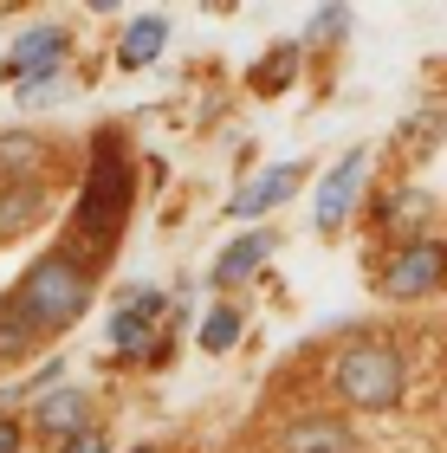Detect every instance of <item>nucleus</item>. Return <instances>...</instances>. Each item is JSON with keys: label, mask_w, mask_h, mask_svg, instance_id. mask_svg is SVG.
I'll return each mask as SVG.
<instances>
[{"label": "nucleus", "mask_w": 447, "mask_h": 453, "mask_svg": "<svg viewBox=\"0 0 447 453\" xmlns=\"http://www.w3.org/2000/svg\"><path fill=\"white\" fill-rule=\"evenodd\" d=\"M130 195H136V169H130V156L117 150V136H104L91 150V175H85V195H78V234L111 246L117 234H124Z\"/></svg>", "instance_id": "1"}, {"label": "nucleus", "mask_w": 447, "mask_h": 453, "mask_svg": "<svg viewBox=\"0 0 447 453\" xmlns=\"http://www.w3.org/2000/svg\"><path fill=\"white\" fill-rule=\"evenodd\" d=\"M7 298L39 324V331H46V324H78L85 304H91V273L72 253H46L39 265H27V279H19Z\"/></svg>", "instance_id": "2"}, {"label": "nucleus", "mask_w": 447, "mask_h": 453, "mask_svg": "<svg viewBox=\"0 0 447 453\" xmlns=\"http://www.w3.org/2000/svg\"><path fill=\"white\" fill-rule=\"evenodd\" d=\"M402 382H409V369H402V357L389 343H351V349H337V363H331V388L351 408H396Z\"/></svg>", "instance_id": "3"}, {"label": "nucleus", "mask_w": 447, "mask_h": 453, "mask_svg": "<svg viewBox=\"0 0 447 453\" xmlns=\"http://www.w3.org/2000/svg\"><path fill=\"white\" fill-rule=\"evenodd\" d=\"M58 65H66V33H58V27H27L7 46V65H0V72H7V85H19L27 97H39Z\"/></svg>", "instance_id": "4"}, {"label": "nucleus", "mask_w": 447, "mask_h": 453, "mask_svg": "<svg viewBox=\"0 0 447 453\" xmlns=\"http://www.w3.org/2000/svg\"><path fill=\"white\" fill-rule=\"evenodd\" d=\"M156 324H162V292L136 285V292H124V298H117V311L104 318V343L117 349V357H150Z\"/></svg>", "instance_id": "5"}, {"label": "nucleus", "mask_w": 447, "mask_h": 453, "mask_svg": "<svg viewBox=\"0 0 447 453\" xmlns=\"http://www.w3.org/2000/svg\"><path fill=\"white\" fill-rule=\"evenodd\" d=\"M441 279H447V246H435V240L402 246V253L382 265V292L389 298H421V292H435Z\"/></svg>", "instance_id": "6"}, {"label": "nucleus", "mask_w": 447, "mask_h": 453, "mask_svg": "<svg viewBox=\"0 0 447 453\" xmlns=\"http://www.w3.org/2000/svg\"><path fill=\"white\" fill-rule=\"evenodd\" d=\"M363 169H370V156H363V150H351V156H343L331 175H324L318 208H312V214H318V226H343V220H351V201H357V188H363Z\"/></svg>", "instance_id": "7"}, {"label": "nucleus", "mask_w": 447, "mask_h": 453, "mask_svg": "<svg viewBox=\"0 0 447 453\" xmlns=\"http://www.w3.org/2000/svg\"><path fill=\"white\" fill-rule=\"evenodd\" d=\"M279 453H357V434L331 415H298L279 434Z\"/></svg>", "instance_id": "8"}, {"label": "nucleus", "mask_w": 447, "mask_h": 453, "mask_svg": "<svg viewBox=\"0 0 447 453\" xmlns=\"http://www.w3.org/2000/svg\"><path fill=\"white\" fill-rule=\"evenodd\" d=\"M46 162H52V150H46L33 130H0V181L33 188V181L46 175Z\"/></svg>", "instance_id": "9"}, {"label": "nucleus", "mask_w": 447, "mask_h": 453, "mask_svg": "<svg viewBox=\"0 0 447 453\" xmlns=\"http://www.w3.org/2000/svg\"><path fill=\"white\" fill-rule=\"evenodd\" d=\"M85 388H58V395H39V408H33V421H39V434H58V441H72V434H85Z\"/></svg>", "instance_id": "10"}, {"label": "nucleus", "mask_w": 447, "mask_h": 453, "mask_svg": "<svg viewBox=\"0 0 447 453\" xmlns=\"http://www.w3.org/2000/svg\"><path fill=\"white\" fill-rule=\"evenodd\" d=\"M266 259H273V234H240V240L227 246V253H220L214 279H220V285H240V279H253Z\"/></svg>", "instance_id": "11"}, {"label": "nucleus", "mask_w": 447, "mask_h": 453, "mask_svg": "<svg viewBox=\"0 0 447 453\" xmlns=\"http://www.w3.org/2000/svg\"><path fill=\"white\" fill-rule=\"evenodd\" d=\"M298 188V169H266L253 181V188H240V201H234V214L240 220H253V214H266V208H279V201H286Z\"/></svg>", "instance_id": "12"}, {"label": "nucleus", "mask_w": 447, "mask_h": 453, "mask_svg": "<svg viewBox=\"0 0 447 453\" xmlns=\"http://www.w3.org/2000/svg\"><path fill=\"white\" fill-rule=\"evenodd\" d=\"M162 39H169V19H162V13H143V19H130V27H124V46H117V58L136 72V65H150V58L162 52Z\"/></svg>", "instance_id": "13"}, {"label": "nucleus", "mask_w": 447, "mask_h": 453, "mask_svg": "<svg viewBox=\"0 0 447 453\" xmlns=\"http://www.w3.org/2000/svg\"><path fill=\"white\" fill-rule=\"evenodd\" d=\"M39 214H46V181H33V188L0 195V234H19V226H33Z\"/></svg>", "instance_id": "14"}, {"label": "nucleus", "mask_w": 447, "mask_h": 453, "mask_svg": "<svg viewBox=\"0 0 447 453\" xmlns=\"http://www.w3.org/2000/svg\"><path fill=\"white\" fill-rule=\"evenodd\" d=\"M33 337H39V324L19 311L13 298H0V363H7V357H27V343H33Z\"/></svg>", "instance_id": "15"}, {"label": "nucleus", "mask_w": 447, "mask_h": 453, "mask_svg": "<svg viewBox=\"0 0 447 453\" xmlns=\"http://www.w3.org/2000/svg\"><path fill=\"white\" fill-rule=\"evenodd\" d=\"M234 343H240V311L234 304H214V311L201 318V349H208V357H227Z\"/></svg>", "instance_id": "16"}, {"label": "nucleus", "mask_w": 447, "mask_h": 453, "mask_svg": "<svg viewBox=\"0 0 447 453\" xmlns=\"http://www.w3.org/2000/svg\"><path fill=\"white\" fill-rule=\"evenodd\" d=\"M421 214H428L421 195H389V201H382V220H389V226H421Z\"/></svg>", "instance_id": "17"}, {"label": "nucleus", "mask_w": 447, "mask_h": 453, "mask_svg": "<svg viewBox=\"0 0 447 453\" xmlns=\"http://www.w3.org/2000/svg\"><path fill=\"white\" fill-rule=\"evenodd\" d=\"M292 65H298V46H279V52H273V65L259 72V91H279V85L292 78Z\"/></svg>", "instance_id": "18"}, {"label": "nucleus", "mask_w": 447, "mask_h": 453, "mask_svg": "<svg viewBox=\"0 0 447 453\" xmlns=\"http://www.w3.org/2000/svg\"><path fill=\"white\" fill-rule=\"evenodd\" d=\"M441 130H447V117H441V111H428V117L415 123V130H402V142H415V150H428V142H441Z\"/></svg>", "instance_id": "19"}, {"label": "nucleus", "mask_w": 447, "mask_h": 453, "mask_svg": "<svg viewBox=\"0 0 447 453\" xmlns=\"http://www.w3.org/2000/svg\"><path fill=\"white\" fill-rule=\"evenodd\" d=\"M58 453H111V441L97 434V427H85V434H72V441L58 447Z\"/></svg>", "instance_id": "20"}, {"label": "nucleus", "mask_w": 447, "mask_h": 453, "mask_svg": "<svg viewBox=\"0 0 447 453\" xmlns=\"http://www.w3.org/2000/svg\"><path fill=\"white\" fill-rule=\"evenodd\" d=\"M19 447H27V427L13 415H0V453H19Z\"/></svg>", "instance_id": "21"}, {"label": "nucleus", "mask_w": 447, "mask_h": 453, "mask_svg": "<svg viewBox=\"0 0 447 453\" xmlns=\"http://www.w3.org/2000/svg\"><path fill=\"white\" fill-rule=\"evenodd\" d=\"M331 33H343V13H337V7H324V13H318V27H312V39H331Z\"/></svg>", "instance_id": "22"}, {"label": "nucleus", "mask_w": 447, "mask_h": 453, "mask_svg": "<svg viewBox=\"0 0 447 453\" xmlns=\"http://www.w3.org/2000/svg\"><path fill=\"white\" fill-rule=\"evenodd\" d=\"M136 453H156V447H136Z\"/></svg>", "instance_id": "23"}]
</instances>
